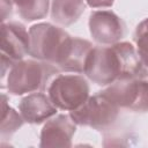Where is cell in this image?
Masks as SVG:
<instances>
[{
  "label": "cell",
  "instance_id": "6da1fadb",
  "mask_svg": "<svg viewBox=\"0 0 148 148\" xmlns=\"http://www.w3.org/2000/svg\"><path fill=\"white\" fill-rule=\"evenodd\" d=\"M142 62L134 46L128 42H118L108 47H92L84 74L98 86H108L117 80L135 76Z\"/></svg>",
  "mask_w": 148,
  "mask_h": 148
},
{
  "label": "cell",
  "instance_id": "7a4b0ae2",
  "mask_svg": "<svg viewBox=\"0 0 148 148\" xmlns=\"http://www.w3.org/2000/svg\"><path fill=\"white\" fill-rule=\"evenodd\" d=\"M59 71L60 69L51 62L23 59L9 68L6 75L5 87L9 94L15 96L44 90L47 89L56 74H59Z\"/></svg>",
  "mask_w": 148,
  "mask_h": 148
},
{
  "label": "cell",
  "instance_id": "3957f363",
  "mask_svg": "<svg viewBox=\"0 0 148 148\" xmlns=\"http://www.w3.org/2000/svg\"><path fill=\"white\" fill-rule=\"evenodd\" d=\"M119 109L120 108L102 90L89 96L77 109L69 111V116L76 125L89 126L95 130H105L116 121Z\"/></svg>",
  "mask_w": 148,
  "mask_h": 148
},
{
  "label": "cell",
  "instance_id": "277c9868",
  "mask_svg": "<svg viewBox=\"0 0 148 148\" xmlns=\"http://www.w3.org/2000/svg\"><path fill=\"white\" fill-rule=\"evenodd\" d=\"M89 84L82 75L57 74L47 87L51 102L60 110L73 111L89 97Z\"/></svg>",
  "mask_w": 148,
  "mask_h": 148
},
{
  "label": "cell",
  "instance_id": "5b68a950",
  "mask_svg": "<svg viewBox=\"0 0 148 148\" xmlns=\"http://www.w3.org/2000/svg\"><path fill=\"white\" fill-rule=\"evenodd\" d=\"M120 109L134 112L148 111V81L139 77L120 79L103 90Z\"/></svg>",
  "mask_w": 148,
  "mask_h": 148
},
{
  "label": "cell",
  "instance_id": "8992f818",
  "mask_svg": "<svg viewBox=\"0 0 148 148\" xmlns=\"http://www.w3.org/2000/svg\"><path fill=\"white\" fill-rule=\"evenodd\" d=\"M69 35L51 23H37L30 27L29 54L37 60L54 65L58 52Z\"/></svg>",
  "mask_w": 148,
  "mask_h": 148
},
{
  "label": "cell",
  "instance_id": "52a82bcc",
  "mask_svg": "<svg viewBox=\"0 0 148 148\" xmlns=\"http://www.w3.org/2000/svg\"><path fill=\"white\" fill-rule=\"evenodd\" d=\"M89 31L96 43L112 45L123 38L125 24L111 10H95L89 16Z\"/></svg>",
  "mask_w": 148,
  "mask_h": 148
},
{
  "label": "cell",
  "instance_id": "ba28073f",
  "mask_svg": "<svg viewBox=\"0 0 148 148\" xmlns=\"http://www.w3.org/2000/svg\"><path fill=\"white\" fill-rule=\"evenodd\" d=\"M91 50L92 44L89 40L68 36L58 52L54 66L64 72L83 73Z\"/></svg>",
  "mask_w": 148,
  "mask_h": 148
},
{
  "label": "cell",
  "instance_id": "9c48e42d",
  "mask_svg": "<svg viewBox=\"0 0 148 148\" xmlns=\"http://www.w3.org/2000/svg\"><path fill=\"white\" fill-rule=\"evenodd\" d=\"M30 37L25 27L18 22H3L1 25V56L17 62L29 54Z\"/></svg>",
  "mask_w": 148,
  "mask_h": 148
},
{
  "label": "cell",
  "instance_id": "30bf717a",
  "mask_svg": "<svg viewBox=\"0 0 148 148\" xmlns=\"http://www.w3.org/2000/svg\"><path fill=\"white\" fill-rule=\"evenodd\" d=\"M76 131V124L69 114H58L46 121L40 132V148H69Z\"/></svg>",
  "mask_w": 148,
  "mask_h": 148
},
{
  "label": "cell",
  "instance_id": "8fae6325",
  "mask_svg": "<svg viewBox=\"0 0 148 148\" xmlns=\"http://www.w3.org/2000/svg\"><path fill=\"white\" fill-rule=\"evenodd\" d=\"M57 106L51 102L49 95L44 92H32L23 97L18 104V110L29 124H42L57 112Z\"/></svg>",
  "mask_w": 148,
  "mask_h": 148
},
{
  "label": "cell",
  "instance_id": "7c38bea8",
  "mask_svg": "<svg viewBox=\"0 0 148 148\" xmlns=\"http://www.w3.org/2000/svg\"><path fill=\"white\" fill-rule=\"evenodd\" d=\"M86 9L84 0H52L51 18L59 25L75 23Z\"/></svg>",
  "mask_w": 148,
  "mask_h": 148
},
{
  "label": "cell",
  "instance_id": "4fadbf2b",
  "mask_svg": "<svg viewBox=\"0 0 148 148\" xmlns=\"http://www.w3.org/2000/svg\"><path fill=\"white\" fill-rule=\"evenodd\" d=\"M18 15L28 22L44 18L47 15L50 0H13Z\"/></svg>",
  "mask_w": 148,
  "mask_h": 148
},
{
  "label": "cell",
  "instance_id": "5bb4252c",
  "mask_svg": "<svg viewBox=\"0 0 148 148\" xmlns=\"http://www.w3.org/2000/svg\"><path fill=\"white\" fill-rule=\"evenodd\" d=\"M2 114H1V138H10L24 123L22 116H20L12 106L7 104V96L2 94Z\"/></svg>",
  "mask_w": 148,
  "mask_h": 148
},
{
  "label": "cell",
  "instance_id": "9a60e30c",
  "mask_svg": "<svg viewBox=\"0 0 148 148\" xmlns=\"http://www.w3.org/2000/svg\"><path fill=\"white\" fill-rule=\"evenodd\" d=\"M136 44V52L145 67L148 68V18L141 21L133 35Z\"/></svg>",
  "mask_w": 148,
  "mask_h": 148
},
{
  "label": "cell",
  "instance_id": "2e32d148",
  "mask_svg": "<svg viewBox=\"0 0 148 148\" xmlns=\"http://www.w3.org/2000/svg\"><path fill=\"white\" fill-rule=\"evenodd\" d=\"M84 1L91 8H105V7H111L114 0H84Z\"/></svg>",
  "mask_w": 148,
  "mask_h": 148
},
{
  "label": "cell",
  "instance_id": "e0dca14e",
  "mask_svg": "<svg viewBox=\"0 0 148 148\" xmlns=\"http://www.w3.org/2000/svg\"><path fill=\"white\" fill-rule=\"evenodd\" d=\"M135 76L142 77V79H145V80H147V81H148V68H147V67H145V66L142 65V67H141L140 72H139Z\"/></svg>",
  "mask_w": 148,
  "mask_h": 148
},
{
  "label": "cell",
  "instance_id": "ac0fdd59",
  "mask_svg": "<svg viewBox=\"0 0 148 148\" xmlns=\"http://www.w3.org/2000/svg\"><path fill=\"white\" fill-rule=\"evenodd\" d=\"M12 1H13V0H12Z\"/></svg>",
  "mask_w": 148,
  "mask_h": 148
}]
</instances>
